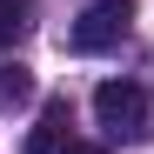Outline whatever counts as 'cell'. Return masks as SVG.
<instances>
[{
    "mask_svg": "<svg viewBox=\"0 0 154 154\" xmlns=\"http://www.w3.org/2000/svg\"><path fill=\"white\" fill-rule=\"evenodd\" d=\"M127 20H134V0H94V7L67 27V47L74 54H107V47L127 40Z\"/></svg>",
    "mask_w": 154,
    "mask_h": 154,
    "instance_id": "7a4b0ae2",
    "label": "cell"
},
{
    "mask_svg": "<svg viewBox=\"0 0 154 154\" xmlns=\"http://www.w3.org/2000/svg\"><path fill=\"white\" fill-rule=\"evenodd\" d=\"M60 154H107V147H94V141H67Z\"/></svg>",
    "mask_w": 154,
    "mask_h": 154,
    "instance_id": "8992f818",
    "label": "cell"
},
{
    "mask_svg": "<svg viewBox=\"0 0 154 154\" xmlns=\"http://www.w3.org/2000/svg\"><path fill=\"white\" fill-rule=\"evenodd\" d=\"M34 100V74L27 67H0V107H27Z\"/></svg>",
    "mask_w": 154,
    "mask_h": 154,
    "instance_id": "5b68a950",
    "label": "cell"
},
{
    "mask_svg": "<svg viewBox=\"0 0 154 154\" xmlns=\"http://www.w3.org/2000/svg\"><path fill=\"white\" fill-rule=\"evenodd\" d=\"M34 27V0H0V54Z\"/></svg>",
    "mask_w": 154,
    "mask_h": 154,
    "instance_id": "277c9868",
    "label": "cell"
},
{
    "mask_svg": "<svg viewBox=\"0 0 154 154\" xmlns=\"http://www.w3.org/2000/svg\"><path fill=\"white\" fill-rule=\"evenodd\" d=\"M60 147H67V100H47L34 141H27V154H60Z\"/></svg>",
    "mask_w": 154,
    "mask_h": 154,
    "instance_id": "3957f363",
    "label": "cell"
},
{
    "mask_svg": "<svg viewBox=\"0 0 154 154\" xmlns=\"http://www.w3.org/2000/svg\"><path fill=\"white\" fill-rule=\"evenodd\" d=\"M94 121L107 127V141H147L154 134V94L141 81H100L94 87Z\"/></svg>",
    "mask_w": 154,
    "mask_h": 154,
    "instance_id": "6da1fadb",
    "label": "cell"
}]
</instances>
